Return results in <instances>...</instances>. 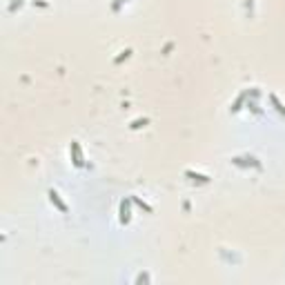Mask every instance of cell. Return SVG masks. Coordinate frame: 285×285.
Returning a JSON list of instances; mask_svg holds the SVG:
<instances>
[{"label": "cell", "instance_id": "obj_1", "mask_svg": "<svg viewBox=\"0 0 285 285\" xmlns=\"http://www.w3.org/2000/svg\"><path fill=\"white\" fill-rule=\"evenodd\" d=\"M49 196H51V201H56V203H58V207H60V210H65V205H62V203L58 201V194H56L54 189H51V192H49Z\"/></svg>", "mask_w": 285, "mask_h": 285}]
</instances>
